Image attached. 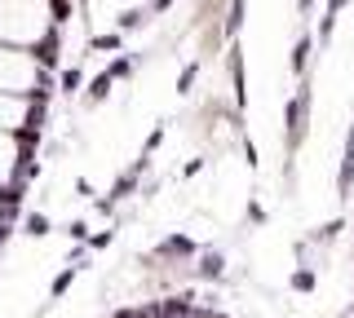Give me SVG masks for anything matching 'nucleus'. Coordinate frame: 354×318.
Wrapping results in <instances>:
<instances>
[{
  "mask_svg": "<svg viewBox=\"0 0 354 318\" xmlns=\"http://www.w3.org/2000/svg\"><path fill=\"white\" fill-rule=\"evenodd\" d=\"M111 239H115V230H97V235L88 239V252H102V248H111Z\"/></svg>",
  "mask_w": 354,
  "mask_h": 318,
  "instance_id": "obj_15",
  "label": "nucleus"
},
{
  "mask_svg": "<svg viewBox=\"0 0 354 318\" xmlns=\"http://www.w3.org/2000/svg\"><path fill=\"white\" fill-rule=\"evenodd\" d=\"M111 84H115V80H111V75H106V71H97V75H93V80H88V89H84V102H88V106H97V102H106V97H111Z\"/></svg>",
  "mask_w": 354,
  "mask_h": 318,
  "instance_id": "obj_4",
  "label": "nucleus"
},
{
  "mask_svg": "<svg viewBox=\"0 0 354 318\" xmlns=\"http://www.w3.org/2000/svg\"><path fill=\"white\" fill-rule=\"evenodd\" d=\"M22 235H27V239H44V235H49V217H44V212H31Z\"/></svg>",
  "mask_w": 354,
  "mask_h": 318,
  "instance_id": "obj_12",
  "label": "nucleus"
},
{
  "mask_svg": "<svg viewBox=\"0 0 354 318\" xmlns=\"http://www.w3.org/2000/svg\"><path fill=\"white\" fill-rule=\"evenodd\" d=\"M124 49V31H102V36H88V53H120Z\"/></svg>",
  "mask_w": 354,
  "mask_h": 318,
  "instance_id": "obj_3",
  "label": "nucleus"
},
{
  "mask_svg": "<svg viewBox=\"0 0 354 318\" xmlns=\"http://www.w3.org/2000/svg\"><path fill=\"white\" fill-rule=\"evenodd\" d=\"M75 274H80V266H75V261H71V266H66V270L58 274V279H53V283H49V301H62V296H66V292H71V283H75Z\"/></svg>",
  "mask_w": 354,
  "mask_h": 318,
  "instance_id": "obj_7",
  "label": "nucleus"
},
{
  "mask_svg": "<svg viewBox=\"0 0 354 318\" xmlns=\"http://www.w3.org/2000/svg\"><path fill=\"white\" fill-rule=\"evenodd\" d=\"M217 274H221V261L217 257H208L204 266H199V279H217Z\"/></svg>",
  "mask_w": 354,
  "mask_h": 318,
  "instance_id": "obj_17",
  "label": "nucleus"
},
{
  "mask_svg": "<svg viewBox=\"0 0 354 318\" xmlns=\"http://www.w3.org/2000/svg\"><path fill=\"white\" fill-rule=\"evenodd\" d=\"M310 5H315V0H301V9H310Z\"/></svg>",
  "mask_w": 354,
  "mask_h": 318,
  "instance_id": "obj_21",
  "label": "nucleus"
},
{
  "mask_svg": "<svg viewBox=\"0 0 354 318\" xmlns=\"http://www.w3.org/2000/svg\"><path fill=\"white\" fill-rule=\"evenodd\" d=\"M195 84V67H182V75H177V93H191Z\"/></svg>",
  "mask_w": 354,
  "mask_h": 318,
  "instance_id": "obj_16",
  "label": "nucleus"
},
{
  "mask_svg": "<svg viewBox=\"0 0 354 318\" xmlns=\"http://www.w3.org/2000/svg\"><path fill=\"white\" fill-rule=\"evenodd\" d=\"M169 5H173V0H151V14H164Z\"/></svg>",
  "mask_w": 354,
  "mask_h": 318,
  "instance_id": "obj_20",
  "label": "nucleus"
},
{
  "mask_svg": "<svg viewBox=\"0 0 354 318\" xmlns=\"http://www.w3.org/2000/svg\"><path fill=\"white\" fill-rule=\"evenodd\" d=\"M0 212H22V181L18 177L9 186H0Z\"/></svg>",
  "mask_w": 354,
  "mask_h": 318,
  "instance_id": "obj_6",
  "label": "nucleus"
},
{
  "mask_svg": "<svg viewBox=\"0 0 354 318\" xmlns=\"http://www.w3.org/2000/svg\"><path fill=\"white\" fill-rule=\"evenodd\" d=\"M133 71H138V62H133L129 53H120V58H111V67H106V75H111V80H129Z\"/></svg>",
  "mask_w": 354,
  "mask_h": 318,
  "instance_id": "obj_9",
  "label": "nucleus"
},
{
  "mask_svg": "<svg viewBox=\"0 0 354 318\" xmlns=\"http://www.w3.org/2000/svg\"><path fill=\"white\" fill-rule=\"evenodd\" d=\"M14 141H18V150H22V155H31V150L40 146V124H22L18 133H14Z\"/></svg>",
  "mask_w": 354,
  "mask_h": 318,
  "instance_id": "obj_8",
  "label": "nucleus"
},
{
  "mask_svg": "<svg viewBox=\"0 0 354 318\" xmlns=\"http://www.w3.org/2000/svg\"><path fill=\"white\" fill-rule=\"evenodd\" d=\"M58 49H62L58 27H49V31H44V36L36 40V45H31V53H36V62H40L44 71H49V67H58Z\"/></svg>",
  "mask_w": 354,
  "mask_h": 318,
  "instance_id": "obj_2",
  "label": "nucleus"
},
{
  "mask_svg": "<svg viewBox=\"0 0 354 318\" xmlns=\"http://www.w3.org/2000/svg\"><path fill=\"white\" fill-rule=\"evenodd\" d=\"M147 163H151V155H138V159H133V168L115 177V186H111V195H106V199H97V212H111L115 203H124L129 195L138 190V181H142V172H147Z\"/></svg>",
  "mask_w": 354,
  "mask_h": 318,
  "instance_id": "obj_1",
  "label": "nucleus"
},
{
  "mask_svg": "<svg viewBox=\"0 0 354 318\" xmlns=\"http://www.w3.org/2000/svg\"><path fill=\"white\" fill-rule=\"evenodd\" d=\"M160 141H164V128H151V137H147V146H142V155H151Z\"/></svg>",
  "mask_w": 354,
  "mask_h": 318,
  "instance_id": "obj_18",
  "label": "nucleus"
},
{
  "mask_svg": "<svg viewBox=\"0 0 354 318\" xmlns=\"http://www.w3.org/2000/svg\"><path fill=\"white\" fill-rule=\"evenodd\" d=\"M147 18H151V9H120L115 31H138V27H147Z\"/></svg>",
  "mask_w": 354,
  "mask_h": 318,
  "instance_id": "obj_5",
  "label": "nucleus"
},
{
  "mask_svg": "<svg viewBox=\"0 0 354 318\" xmlns=\"http://www.w3.org/2000/svg\"><path fill=\"white\" fill-rule=\"evenodd\" d=\"M80 84H84V71H80V67H66V71H62V93H66V97L80 93Z\"/></svg>",
  "mask_w": 354,
  "mask_h": 318,
  "instance_id": "obj_13",
  "label": "nucleus"
},
{
  "mask_svg": "<svg viewBox=\"0 0 354 318\" xmlns=\"http://www.w3.org/2000/svg\"><path fill=\"white\" fill-rule=\"evenodd\" d=\"M239 23H243V0H230V18H226V31H230V36L239 31Z\"/></svg>",
  "mask_w": 354,
  "mask_h": 318,
  "instance_id": "obj_14",
  "label": "nucleus"
},
{
  "mask_svg": "<svg viewBox=\"0 0 354 318\" xmlns=\"http://www.w3.org/2000/svg\"><path fill=\"white\" fill-rule=\"evenodd\" d=\"M191 252H195V244H191V239H186V235H173L169 244L160 248V257H191Z\"/></svg>",
  "mask_w": 354,
  "mask_h": 318,
  "instance_id": "obj_10",
  "label": "nucleus"
},
{
  "mask_svg": "<svg viewBox=\"0 0 354 318\" xmlns=\"http://www.w3.org/2000/svg\"><path fill=\"white\" fill-rule=\"evenodd\" d=\"M71 14H75V0H49V18H53V27L71 23Z\"/></svg>",
  "mask_w": 354,
  "mask_h": 318,
  "instance_id": "obj_11",
  "label": "nucleus"
},
{
  "mask_svg": "<svg viewBox=\"0 0 354 318\" xmlns=\"http://www.w3.org/2000/svg\"><path fill=\"white\" fill-rule=\"evenodd\" d=\"M66 230H71V239H75V244H84V239H88V226H84V221H71Z\"/></svg>",
  "mask_w": 354,
  "mask_h": 318,
  "instance_id": "obj_19",
  "label": "nucleus"
}]
</instances>
